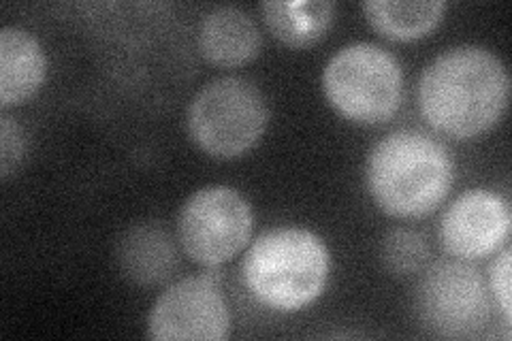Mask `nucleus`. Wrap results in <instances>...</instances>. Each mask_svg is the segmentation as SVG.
Masks as SVG:
<instances>
[{"label":"nucleus","mask_w":512,"mask_h":341,"mask_svg":"<svg viewBox=\"0 0 512 341\" xmlns=\"http://www.w3.org/2000/svg\"><path fill=\"white\" fill-rule=\"evenodd\" d=\"M510 99L504 62L478 45H457L427 64L419 81V107L444 137L470 141L502 120Z\"/></svg>","instance_id":"f257e3e1"},{"label":"nucleus","mask_w":512,"mask_h":341,"mask_svg":"<svg viewBox=\"0 0 512 341\" xmlns=\"http://www.w3.org/2000/svg\"><path fill=\"white\" fill-rule=\"evenodd\" d=\"M455 162L444 145L421 131H395L367 158L365 184L374 203L391 218H423L446 201Z\"/></svg>","instance_id":"f03ea898"},{"label":"nucleus","mask_w":512,"mask_h":341,"mask_svg":"<svg viewBox=\"0 0 512 341\" xmlns=\"http://www.w3.org/2000/svg\"><path fill=\"white\" fill-rule=\"evenodd\" d=\"M331 256L318 235L278 226L256 237L244 261L250 295L276 312H299L325 292Z\"/></svg>","instance_id":"7ed1b4c3"},{"label":"nucleus","mask_w":512,"mask_h":341,"mask_svg":"<svg viewBox=\"0 0 512 341\" xmlns=\"http://www.w3.org/2000/svg\"><path fill=\"white\" fill-rule=\"evenodd\" d=\"M329 105L342 118L374 126L391 120L404 99V73L397 58L374 43L342 47L323 71Z\"/></svg>","instance_id":"20e7f679"},{"label":"nucleus","mask_w":512,"mask_h":341,"mask_svg":"<svg viewBox=\"0 0 512 341\" xmlns=\"http://www.w3.org/2000/svg\"><path fill=\"white\" fill-rule=\"evenodd\" d=\"M267 120V101L259 86L244 77H220L192 99L188 135L207 156L233 160L261 141Z\"/></svg>","instance_id":"39448f33"},{"label":"nucleus","mask_w":512,"mask_h":341,"mask_svg":"<svg viewBox=\"0 0 512 341\" xmlns=\"http://www.w3.org/2000/svg\"><path fill=\"white\" fill-rule=\"evenodd\" d=\"M414 312L431 335L474 337L491 318L487 282L468 261H438L421 271L414 290Z\"/></svg>","instance_id":"423d86ee"},{"label":"nucleus","mask_w":512,"mask_h":341,"mask_svg":"<svg viewBox=\"0 0 512 341\" xmlns=\"http://www.w3.org/2000/svg\"><path fill=\"white\" fill-rule=\"evenodd\" d=\"M252 224V209L242 194L229 186H210L182 205L178 239L190 261L218 267L248 246Z\"/></svg>","instance_id":"0eeeda50"},{"label":"nucleus","mask_w":512,"mask_h":341,"mask_svg":"<svg viewBox=\"0 0 512 341\" xmlns=\"http://www.w3.org/2000/svg\"><path fill=\"white\" fill-rule=\"evenodd\" d=\"M231 327L229 303L210 275L171 284L148 316V337L156 341H224Z\"/></svg>","instance_id":"6e6552de"},{"label":"nucleus","mask_w":512,"mask_h":341,"mask_svg":"<svg viewBox=\"0 0 512 341\" xmlns=\"http://www.w3.org/2000/svg\"><path fill=\"white\" fill-rule=\"evenodd\" d=\"M510 205L500 194L472 188L446 207L438 237L442 248L459 261H483L498 254L510 239Z\"/></svg>","instance_id":"1a4fd4ad"},{"label":"nucleus","mask_w":512,"mask_h":341,"mask_svg":"<svg viewBox=\"0 0 512 341\" xmlns=\"http://www.w3.org/2000/svg\"><path fill=\"white\" fill-rule=\"evenodd\" d=\"M201 56L222 69H235L261 54L263 37L250 13L239 7H216L203 15L197 30Z\"/></svg>","instance_id":"9d476101"},{"label":"nucleus","mask_w":512,"mask_h":341,"mask_svg":"<svg viewBox=\"0 0 512 341\" xmlns=\"http://www.w3.org/2000/svg\"><path fill=\"white\" fill-rule=\"evenodd\" d=\"M118 267L124 278L139 286L169 280L180 267V254L173 235L160 222H139L118 241Z\"/></svg>","instance_id":"9b49d317"},{"label":"nucleus","mask_w":512,"mask_h":341,"mask_svg":"<svg viewBox=\"0 0 512 341\" xmlns=\"http://www.w3.org/2000/svg\"><path fill=\"white\" fill-rule=\"evenodd\" d=\"M47 62L35 35L18 26L0 30V107L26 103L45 81Z\"/></svg>","instance_id":"f8f14e48"},{"label":"nucleus","mask_w":512,"mask_h":341,"mask_svg":"<svg viewBox=\"0 0 512 341\" xmlns=\"http://www.w3.org/2000/svg\"><path fill=\"white\" fill-rule=\"evenodd\" d=\"M261 11L271 35L288 47L318 43L335 18V5L329 0H269L261 5Z\"/></svg>","instance_id":"ddd939ff"},{"label":"nucleus","mask_w":512,"mask_h":341,"mask_svg":"<svg viewBox=\"0 0 512 341\" xmlns=\"http://www.w3.org/2000/svg\"><path fill=\"white\" fill-rule=\"evenodd\" d=\"M365 18L382 37L393 41H416L434 30L446 11L440 0L427 3H395V0H372L363 5Z\"/></svg>","instance_id":"4468645a"},{"label":"nucleus","mask_w":512,"mask_h":341,"mask_svg":"<svg viewBox=\"0 0 512 341\" xmlns=\"http://www.w3.org/2000/svg\"><path fill=\"white\" fill-rule=\"evenodd\" d=\"M380 261L395 278L421 273L429 263V243L423 233L399 226L389 231L380 243Z\"/></svg>","instance_id":"2eb2a0df"},{"label":"nucleus","mask_w":512,"mask_h":341,"mask_svg":"<svg viewBox=\"0 0 512 341\" xmlns=\"http://www.w3.org/2000/svg\"><path fill=\"white\" fill-rule=\"evenodd\" d=\"M26 154V137L22 126L9 116L0 118V175L9 180L18 171Z\"/></svg>","instance_id":"dca6fc26"},{"label":"nucleus","mask_w":512,"mask_h":341,"mask_svg":"<svg viewBox=\"0 0 512 341\" xmlns=\"http://www.w3.org/2000/svg\"><path fill=\"white\" fill-rule=\"evenodd\" d=\"M510 256L512 250L506 243L489 267V290L506 320V327L510 324Z\"/></svg>","instance_id":"f3484780"}]
</instances>
